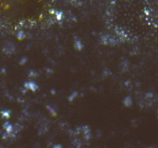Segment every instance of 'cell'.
Wrapping results in <instances>:
<instances>
[{
	"instance_id": "obj_1",
	"label": "cell",
	"mask_w": 158,
	"mask_h": 148,
	"mask_svg": "<svg viewBox=\"0 0 158 148\" xmlns=\"http://www.w3.org/2000/svg\"><path fill=\"white\" fill-rule=\"evenodd\" d=\"M24 87L26 90L33 91V92H35L38 89V85L33 81H28L26 83H25Z\"/></svg>"
},
{
	"instance_id": "obj_2",
	"label": "cell",
	"mask_w": 158,
	"mask_h": 148,
	"mask_svg": "<svg viewBox=\"0 0 158 148\" xmlns=\"http://www.w3.org/2000/svg\"><path fill=\"white\" fill-rule=\"evenodd\" d=\"M123 104H124L126 107H131L132 104H133V100H132L131 97H127L124 100H123Z\"/></svg>"
},
{
	"instance_id": "obj_3",
	"label": "cell",
	"mask_w": 158,
	"mask_h": 148,
	"mask_svg": "<svg viewBox=\"0 0 158 148\" xmlns=\"http://www.w3.org/2000/svg\"><path fill=\"white\" fill-rule=\"evenodd\" d=\"M75 48L77 49V50H82V49L83 48V45L79 39H77L75 40Z\"/></svg>"
},
{
	"instance_id": "obj_4",
	"label": "cell",
	"mask_w": 158,
	"mask_h": 148,
	"mask_svg": "<svg viewBox=\"0 0 158 148\" xmlns=\"http://www.w3.org/2000/svg\"><path fill=\"white\" fill-rule=\"evenodd\" d=\"M25 36V34L24 32L22 31H19L18 33H17V38L19 39H22L23 38H24Z\"/></svg>"
},
{
	"instance_id": "obj_5",
	"label": "cell",
	"mask_w": 158,
	"mask_h": 148,
	"mask_svg": "<svg viewBox=\"0 0 158 148\" xmlns=\"http://www.w3.org/2000/svg\"><path fill=\"white\" fill-rule=\"evenodd\" d=\"M2 114H3V116L5 118H9V117L10 113L9 111H3L2 112Z\"/></svg>"
}]
</instances>
